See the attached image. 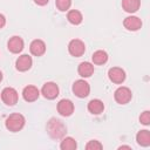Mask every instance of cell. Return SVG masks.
I'll use <instances>...</instances> for the list:
<instances>
[{
    "instance_id": "obj_1",
    "label": "cell",
    "mask_w": 150,
    "mask_h": 150,
    "mask_svg": "<svg viewBox=\"0 0 150 150\" xmlns=\"http://www.w3.org/2000/svg\"><path fill=\"white\" fill-rule=\"evenodd\" d=\"M25 123H26V120H25L23 115H21L19 112H14V114H11L6 118L5 127L11 132H18L25 127Z\"/></svg>"
},
{
    "instance_id": "obj_2",
    "label": "cell",
    "mask_w": 150,
    "mask_h": 150,
    "mask_svg": "<svg viewBox=\"0 0 150 150\" xmlns=\"http://www.w3.org/2000/svg\"><path fill=\"white\" fill-rule=\"evenodd\" d=\"M47 132L52 138H61L66 134V125L57 118H50L47 123Z\"/></svg>"
},
{
    "instance_id": "obj_3",
    "label": "cell",
    "mask_w": 150,
    "mask_h": 150,
    "mask_svg": "<svg viewBox=\"0 0 150 150\" xmlns=\"http://www.w3.org/2000/svg\"><path fill=\"white\" fill-rule=\"evenodd\" d=\"M1 100L2 102L6 104V105H9V107H13L18 103V100H19V94L18 91L12 88V87H6L2 89L1 91Z\"/></svg>"
},
{
    "instance_id": "obj_4",
    "label": "cell",
    "mask_w": 150,
    "mask_h": 150,
    "mask_svg": "<svg viewBox=\"0 0 150 150\" xmlns=\"http://www.w3.org/2000/svg\"><path fill=\"white\" fill-rule=\"evenodd\" d=\"M73 93L75 96L80 97V98H84L89 95L90 93V86L87 81L84 80H77L73 83Z\"/></svg>"
},
{
    "instance_id": "obj_5",
    "label": "cell",
    "mask_w": 150,
    "mask_h": 150,
    "mask_svg": "<svg viewBox=\"0 0 150 150\" xmlns=\"http://www.w3.org/2000/svg\"><path fill=\"white\" fill-rule=\"evenodd\" d=\"M114 98L118 104H127L132 98V93L128 87H118L114 93Z\"/></svg>"
},
{
    "instance_id": "obj_6",
    "label": "cell",
    "mask_w": 150,
    "mask_h": 150,
    "mask_svg": "<svg viewBox=\"0 0 150 150\" xmlns=\"http://www.w3.org/2000/svg\"><path fill=\"white\" fill-rule=\"evenodd\" d=\"M68 52L71 56L74 57H80L84 54L86 52V45L82 40L80 39H73L68 43Z\"/></svg>"
},
{
    "instance_id": "obj_7",
    "label": "cell",
    "mask_w": 150,
    "mask_h": 150,
    "mask_svg": "<svg viewBox=\"0 0 150 150\" xmlns=\"http://www.w3.org/2000/svg\"><path fill=\"white\" fill-rule=\"evenodd\" d=\"M59 93H60L59 86L55 82H46L42 86V89H41V94L47 100H54V98H56L59 96Z\"/></svg>"
},
{
    "instance_id": "obj_8",
    "label": "cell",
    "mask_w": 150,
    "mask_h": 150,
    "mask_svg": "<svg viewBox=\"0 0 150 150\" xmlns=\"http://www.w3.org/2000/svg\"><path fill=\"white\" fill-rule=\"evenodd\" d=\"M108 77L112 83L121 84L125 81V71L120 67H112L108 70Z\"/></svg>"
},
{
    "instance_id": "obj_9",
    "label": "cell",
    "mask_w": 150,
    "mask_h": 150,
    "mask_svg": "<svg viewBox=\"0 0 150 150\" xmlns=\"http://www.w3.org/2000/svg\"><path fill=\"white\" fill-rule=\"evenodd\" d=\"M57 112L61 116L68 117L74 112V103L68 98H62L57 103Z\"/></svg>"
},
{
    "instance_id": "obj_10",
    "label": "cell",
    "mask_w": 150,
    "mask_h": 150,
    "mask_svg": "<svg viewBox=\"0 0 150 150\" xmlns=\"http://www.w3.org/2000/svg\"><path fill=\"white\" fill-rule=\"evenodd\" d=\"M23 46H25V43H23L22 38L18 36V35L12 36V38L8 40V42H7V48H8V50H9L11 53H13V54H19V53H21L22 49H23Z\"/></svg>"
},
{
    "instance_id": "obj_11",
    "label": "cell",
    "mask_w": 150,
    "mask_h": 150,
    "mask_svg": "<svg viewBox=\"0 0 150 150\" xmlns=\"http://www.w3.org/2000/svg\"><path fill=\"white\" fill-rule=\"evenodd\" d=\"M123 26H124V28L128 29V30L136 32V30H138V29L142 28V20H141L138 16L130 15V16H127V18L123 20Z\"/></svg>"
},
{
    "instance_id": "obj_12",
    "label": "cell",
    "mask_w": 150,
    "mask_h": 150,
    "mask_svg": "<svg viewBox=\"0 0 150 150\" xmlns=\"http://www.w3.org/2000/svg\"><path fill=\"white\" fill-rule=\"evenodd\" d=\"M32 64H33V60H32V57L28 54L20 55L16 59V62H15V67H16V69L19 71H27V70H29Z\"/></svg>"
},
{
    "instance_id": "obj_13",
    "label": "cell",
    "mask_w": 150,
    "mask_h": 150,
    "mask_svg": "<svg viewBox=\"0 0 150 150\" xmlns=\"http://www.w3.org/2000/svg\"><path fill=\"white\" fill-rule=\"evenodd\" d=\"M40 91L35 86H26L22 90V97L26 102H34L39 98Z\"/></svg>"
},
{
    "instance_id": "obj_14",
    "label": "cell",
    "mask_w": 150,
    "mask_h": 150,
    "mask_svg": "<svg viewBox=\"0 0 150 150\" xmlns=\"http://www.w3.org/2000/svg\"><path fill=\"white\" fill-rule=\"evenodd\" d=\"M29 50L34 56H42L46 53V43L40 39H35L30 42Z\"/></svg>"
},
{
    "instance_id": "obj_15",
    "label": "cell",
    "mask_w": 150,
    "mask_h": 150,
    "mask_svg": "<svg viewBox=\"0 0 150 150\" xmlns=\"http://www.w3.org/2000/svg\"><path fill=\"white\" fill-rule=\"evenodd\" d=\"M77 73L81 77H90L94 74V64L88 61L81 62L77 67Z\"/></svg>"
},
{
    "instance_id": "obj_16",
    "label": "cell",
    "mask_w": 150,
    "mask_h": 150,
    "mask_svg": "<svg viewBox=\"0 0 150 150\" xmlns=\"http://www.w3.org/2000/svg\"><path fill=\"white\" fill-rule=\"evenodd\" d=\"M87 108H88V111H89L90 114H93V115H100V114L103 112V110H104V104H103V102H102L101 100H98V98H93V100L89 101Z\"/></svg>"
},
{
    "instance_id": "obj_17",
    "label": "cell",
    "mask_w": 150,
    "mask_h": 150,
    "mask_svg": "<svg viewBox=\"0 0 150 150\" xmlns=\"http://www.w3.org/2000/svg\"><path fill=\"white\" fill-rule=\"evenodd\" d=\"M136 142L141 146H149L150 145V131L146 129L139 130L136 135Z\"/></svg>"
},
{
    "instance_id": "obj_18",
    "label": "cell",
    "mask_w": 150,
    "mask_h": 150,
    "mask_svg": "<svg viewBox=\"0 0 150 150\" xmlns=\"http://www.w3.org/2000/svg\"><path fill=\"white\" fill-rule=\"evenodd\" d=\"M141 7V0H122V8L128 13H135Z\"/></svg>"
},
{
    "instance_id": "obj_19",
    "label": "cell",
    "mask_w": 150,
    "mask_h": 150,
    "mask_svg": "<svg viewBox=\"0 0 150 150\" xmlns=\"http://www.w3.org/2000/svg\"><path fill=\"white\" fill-rule=\"evenodd\" d=\"M91 60H93L94 64H98V66L100 64H104L108 61V54H107V52H104L102 49L96 50L91 55Z\"/></svg>"
},
{
    "instance_id": "obj_20",
    "label": "cell",
    "mask_w": 150,
    "mask_h": 150,
    "mask_svg": "<svg viewBox=\"0 0 150 150\" xmlns=\"http://www.w3.org/2000/svg\"><path fill=\"white\" fill-rule=\"evenodd\" d=\"M67 19L68 21L71 23V25H80L83 20V16H82V13L77 9H71L67 13Z\"/></svg>"
},
{
    "instance_id": "obj_21",
    "label": "cell",
    "mask_w": 150,
    "mask_h": 150,
    "mask_svg": "<svg viewBox=\"0 0 150 150\" xmlns=\"http://www.w3.org/2000/svg\"><path fill=\"white\" fill-rule=\"evenodd\" d=\"M77 148V143L73 137H64L60 143L61 150H75Z\"/></svg>"
},
{
    "instance_id": "obj_22",
    "label": "cell",
    "mask_w": 150,
    "mask_h": 150,
    "mask_svg": "<svg viewBox=\"0 0 150 150\" xmlns=\"http://www.w3.org/2000/svg\"><path fill=\"white\" fill-rule=\"evenodd\" d=\"M55 6L60 12H66L71 6V0H55Z\"/></svg>"
},
{
    "instance_id": "obj_23",
    "label": "cell",
    "mask_w": 150,
    "mask_h": 150,
    "mask_svg": "<svg viewBox=\"0 0 150 150\" xmlns=\"http://www.w3.org/2000/svg\"><path fill=\"white\" fill-rule=\"evenodd\" d=\"M102 148H103V145L96 139H91L86 144V149L87 150H101Z\"/></svg>"
},
{
    "instance_id": "obj_24",
    "label": "cell",
    "mask_w": 150,
    "mask_h": 150,
    "mask_svg": "<svg viewBox=\"0 0 150 150\" xmlns=\"http://www.w3.org/2000/svg\"><path fill=\"white\" fill-rule=\"evenodd\" d=\"M139 122L144 125H149L150 124V111L149 110H145L139 116Z\"/></svg>"
},
{
    "instance_id": "obj_25",
    "label": "cell",
    "mask_w": 150,
    "mask_h": 150,
    "mask_svg": "<svg viewBox=\"0 0 150 150\" xmlns=\"http://www.w3.org/2000/svg\"><path fill=\"white\" fill-rule=\"evenodd\" d=\"M5 25H6V18H5L4 14H0V29L4 28Z\"/></svg>"
},
{
    "instance_id": "obj_26",
    "label": "cell",
    "mask_w": 150,
    "mask_h": 150,
    "mask_svg": "<svg viewBox=\"0 0 150 150\" xmlns=\"http://www.w3.org/2000/svg\"><path fill=\"white\" fill-rule=\"evenodd\" d=\"M34 2L36 5H39V6H45V5H47L49 2V0H34Z\"/></svg>"
},
{
    "instance_id": "obj_27",
    "label": "cell",
    "mask_w": 150,
    "mask_h": 150,
    "mask_svg": "<svg viewBox=\"0 0 150 150\" xmlns=\"http://www.w3.org/2000/svg\"><path fill=\"white\" fill-rule=\"evenodd\" d=\"M118 149H120V150H121V149H129V150H130V149H131V146H129V145H121Z\"/></svg>"
},
{
    "instance_id": "obj_28",
    "label": "cell",
    "mask_w": 150,
    "mask_h": 150,
    "mask_svg": "<svg viewBox=\"0 0 150 150\" xmlns=\"http://www.w3.org/2000/svg\"><path fill=\"white\" fill-rule=\"evenodd\" d=\"M2 81V73H1V70H0V82Z\"/></svg>"
}]
</instances>
